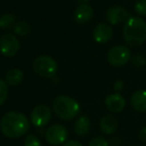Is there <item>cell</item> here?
Here are the masks:
<instances>
[{
    "label": "cell",
    "instance_id": "cell-1",
    "mask_svg": "<svg viewBox=\"0 0 146 146\" xmlns=\"http://www.w3.org/2000/svg\"><path fill=\"white\" fill-rule=\"evenodd\" d=\"M30 128L29 119L18 111H9L0 120V129L4 136L10 139H16L25 135Z\"/></svg>",
    "mask_w": 146,
    "mask_h": 146
},
{
    "label": "cell",
    "instance_id": "cell-2",
    "mask_svg": "<svg viewBox=\"0 0 146 146\" xmlns=\"http://www.w3.org/2000/svg\"><path fill=\"white\" fill-rule=\"evenodd\" d=\"M123 38L128 46H141L146 41V22L140 17H130L123 26Z\"/></svg>",
    "mask_w": 146,
    "mask_h": 146
},
{
    "label": "cell",
    "instance_id": "cell-3",
    "mask_svg": "<svg viewBox=\"0 0 146 146\" xmlns=\"http://www.w3.org/2000/svg\"><path fill=\"white\" fill-rule=\"evenodd\" d=\"M52 110L59 119L69 121L77 117L81 111V107L74 98L67 95H59L52 101Z\"/></svg>",
    "mask_w": 146,
    "mask_h": 146
},
{
    "label": "cell",
    "instance_id": "cell-4",
    "mask_svg": "<svg viewBox=\"0 0 146 146\" xmlns=\"http://www.w3.org/2000/svg\"><path fill=\"white\" fill-rule=\"evenodd\" d=\"M57 68L56 60L49 55H39L32 62L33 71L43 78H53L56 75Z\"/></svg>",
    "mask_w": 146,
    "mask_h": 146
},
{
    "label": "cell",
    "instance_id": "cell-5",
    "mask_svg": "<svg viewBox=\"0 0 146 146\" xmlns=\"http://www.w3.org/2000/svg\"><path fill=\"white\" fill-rule=\"evenodd\" d=\"M131 59V51L124 45H115L107 52V61L114 67H122Z\"/></svg>",
    "mask_w": 146,
    "mask_h": 146
},
{
    "label": "cell",
    "instance_id": "cell-6",
    "mask_svg": "<svg viewBox=\"0 0 146 146\" xmlns=\"http://www.w3.org/2000/svg\"><path fill=\"white\" fill-rule=\"evenodd\" d=\"M67 137H68V131L62 124H53L47 128L45 132V139L52 146H59L64 144Z\"/></svg>",
    "mask_w": 146,
    "mask_h": 146
},
{
    "label": "cell",
    "instance_id": "cell-7",
    "mask_svg": "<svg viewBox=\"0 0 146 146\" xmlns=\"http://www.w3.org/2000/svg\"><path fill=\"white\" fill-rule=\"evenodd\" d=\"M20 43L15 34L5 33L0 37V53L5 57H13L18 53Z\"/></svg>",
    "mask_w": 146,
    "mask_h": 146
},
{
    "label": "cell",
    "instance_id": "cell-8",
    "mask_svg": "<svg viewBox=\"0 0 146 146\" xmlns=\"http://www.w3.org/2000/svg\"><path fill=\"white\" fill-rule=\"evenodd\" d=\"M51 117H52V113H51L50 108L44 104L35 106L30 114L31 123L35 127L39 128L46 126L51 120Z\"/></svg>",
    "mask_w": 146,
    "mask_h": 146
},
{
    "label": "cell",
    "instance_id": "cell-9",
    "mask_svg": "<svg viewBox=\"0 0 146 146\" xmlns=\"http://www.w3.org/2000/svg\"><path fill=\"white\" fill-rule=\"evenodd\" d=\"M106 20L109 24L116 25L118 23L127 21L130 18V13L127 9L120 5H113L106 10L105 13Z\"/></svg>",
    "mask_w": 146,
    "mask_h": 146
},
{
    "label": "cell",
    "instance_id": "cell-10",
    "mask_svg": "<svg viewBox=\"0 0 146 146\" xmlns=\"http://www.w3.org/2000/svg\"><path fill=\"white\" fill-rule=\"evenodd\" d=\"M93 39L97 43L105 44L111 40L113 36V30L112 27L108 23L100 22L94 27L93 29Z\"/></svg>",
    "mask_w": 146,
    "mask_h": 146
},
{
    "label": "cell",
    "instance_id": "cell-11",
    "mask_svg": "<svg viewBox=\"0 0 146 146\" xmlns=\"http://www.w3.org/2000/svg\"><path fill=\"white\" fill-rule=\"evenodd\" d=\"M94 11L91 5L88 3H80L74 10L73 16H74V20L78 23V24H87L88 22L91 21L93 18Z\"/></svg>",
    "mask_w": 146,
    "mask_h": 146
},
{
    "label": "cell",
    "instance_id": "cell-12",
    "mask_svg": "<svg viewBox=\"0 0 146 146\" xmlns=\"http://www.w3.org/2000/svg\"><path fill=\"white\" fill-rule=\"evenodd\" d=\"M104 104L107 110H109L112 113H119L124 109L126 105V101L124 97L118 92L111 93L107 95L104 100Z\"/></svg>",
    "mask_w": 146,
    "mask_h": 146
},
{
    "label": "cell",
    "instance_id": "cell-13",
    "mask_svg": "<svg viewBox=\"0 0 146 146\" xmlns=\"http://www.w3.org/2000/svg\"><path fill=\"white\" fill-rule=\"evenodd\" d=\"M118 125H119L118 119L111 114L103 116L99 123L100 130L102 133L106 134V135H111V134L115 133L118 129Z\"/></svg>",
    "mask_w": 146,
    "mask_h": 146
},
{
    "label": "cell",
    "instance_id": "cell-14",
    "mask_svg": "<svg viewBox=\"0 0 146 146\" xmlns=\"http://www.w3.org/2000/svg\"><path fill=\"white\" fill-rule=\"evenodd\" d=\"M131 107L137 112H146V90H137L130 97Z\"/></svg>",
    "mask_w": 146,
    "mask_h": 146
},
{
    "label": "cell",
    "instance_id": "cell-15",
    "mask_svg": "<svg viewBox=\"0 0 146 146\" xmlns=\"http://www.w3.org/2000/svg\"><path fill=\"white\" fill-rule=\"evenodd\" d=\"M90 129H91V121L85 115L77 118L76 121L74 122V125H73V130H74L76 135L78 136L87 135L89 133Z\"/></svg>",
    "mask_w": 146,
    "mask_h": 146
},
{
    "label": "cell",
    "instance_id": "cell-16",
    "mask_svg": "<svg viewBox=\"0 0 146 146\" xmlns=\"http://www.w3.org/2000/svg\"><path fill=\"white\" fill-rule=\"evenodd\" d=\"M24 74L23 71L19 68H12L8 70L5 74V81L8 84V86H17L23 81Z\"/></svg>",
    "mask_w": 146,
    "mask_h": 146
},
{
    "label": "cell",
    "instance_id": "cell-17",
    "mask_svg": "<svg viewBox=\"0 0 146 146\" xmlns=\"http://www.w3.org/2000/svg\"><path fill=\"white\" fill-rule=\"evenodd\" d=\"M16 24V17L12 13H6L0 16V28L2 30H10Z\"/></svg>",
    "mask_w": 146,
    "mask_h": 146
},
{
    "label": "cell",
    "instance_id": "cell-18",
    "mask_svg": "<svg viewBox=\"0 0 146 146\" xmlns=\"http://www.w3.org/2000/svg\"><path fill=\"white\" fill-rule=\"evenodd\" d=\"M13 31L17 36H27L31 32V25L27 21H18L13 27Z\"/></svg>",
    "mask_w": 146,
    "mask_h": 146
},
{
    "label": "cell",
    "instance_id": "cell-19",
    "mask_svg": "<svg viewBox=\"0 0 146 146\" xmlns=\"http://www.w3.org/2000/svg\"><path fill=\"white\" fill-rule=\"evenodd\" d=\"M8 84L6 81L0 78V106L3 105L8 97Z\"/></svg>",
    "mask_w": 146,
    "mask_h": 146
},
{
    "label": "cell",
    "instance_id": "cell-20",
    "mask_svg": "<svg viewBox=\"0 0 146 146\" xmlns=\"http://www.w3.org/2000/svg\"><path fill=\"white\" fill-rule=\"evenodd\" d=\"M131 61L134 66L140 68V67H143L146 64V57L141 53H137V54L133 55L131 57Z\"/></svg>",
    "mask_w": 146,
    "mask_h": 146
},
{
    "label": "cell",
    "instance_id": "cell-21",
    "mask_svg": "<svg viewBox=\"0 0 146 146\" xmlns=\"http://www.w3.org/2000/svg\"><path fill=\"white\" fill-rule=\"evenodd\" d=\"M134 10L140 16H146V0H137L134 4Z\"/></svg>",
    "mask_w": 146,
    "mask_h": 146
},
{
    "label": "cell",
    "instance_id": "cell-22",
    "mask_svg": "<svg viewBox=\"0 0 146 146\" xmlns=\"http://www.w3.org/2000/svg\"><path fill=\"white\" fill-rule=\"evenodd\" d=\"M24 146H42L41 142L39 140V138L37 136L33 135V134H29L26 136V138L24 139Z\"/></svg>",
    "mask_w": 146,
    "mask_h": 146
},
{
    "label": "cell",
    "instance_id": "cell-23",
    "mask_svg": "<svg viewBox=\"0 0 146 146\" xmlns=\"http://www.w3.org/2000/svg\"><path fill=\"white\" fill-rule=\"evenodd\" d=\"M88 146H109V143L102 136H96L90 140Z\"/></svg>",
    "mask_w": 146,
    "mask_h": 146
},
{
    "label": "cell",
    "instance_id": "cell-24",
    "mask_svg": "<svg viewBox=\"0 0 146 146\" xmlns=\"http://www.w3.org/2000/svg\"><path fill=\"white\" fill-rule=\"evenodd\" d=\"M123 88H124V82L122 81L121 79H118V80H116V81L114 82L113 89L115 90L116 92H118V93H119L120 91H122V90H123Z\"/></svg>",
    "mask_w": 146,
    "mask_h": 146
},
{
    "label": "cell",
    "instance_id": "cell-25",
    "mask_svg": "<svg viewBox=\"0 0 146 146\" xmlns=\"http://www.w3.org/2000/svg\"><path fill=\"white\" fill-rule=\"evenodd\" d=\"M139 137L144 143H146V125L143 126V127L140 129L139 131Z\"/></svg>",
    "mask_w": 146,
    "mask_h": 146
},
{
    "label": "cell",
    "instance_id": "cell-26",
    "mask_svg": "<svg viewBox=\"0 0 146 146\" xmlns=\"http://www.w3.org/2000/svg\"><path fill=\"white\" fill-rule=\"evenodd\" d=\"M62 146H82V144L77 140H69V141L65 142Z\"/></svg>",
    "mask_w": 146,
    "mask_h": 146
},
{
    "label": "cell",
    "instance_id": "cell-27",
    "mask_svg": "<svg viewBox=\"0 0 146 146\" xmlns=\"http://www.w3.org/2000/svg\"><path fill=\"white\" fill-rule=\"evenodd\" d=\"M79 2H81V3H88L90 1V0H78Z\"/></svg>",
    "mask_w": 146,
    "mask_h": 146
},
{
    "label": "cell",
    "instance_id": "cell-28",
    "mask_svg": "<svg viewBox=\"0 0 146 146\" xmlns=\"http://www.w3.org/2000/svg\"><path fill=\"white\" fill-rule=\"evenodd\" d=\"M131 146H134V145H131Z\"/></svg>",
    "mask_w": 146,
    "mask_h": 146
}]
</instances>
